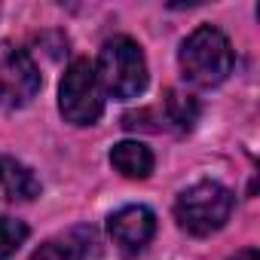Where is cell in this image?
<instances>
[{"instance_id":"obj_1","label":"cell","mask_w":260,"mask_h":260,"mask_svg":"<svg viewBox=\"0 0 260 260\" xmlns=\"http://www.w3.org/2000/svg\"><path fill=\"white\" fill-rule=\"evenodd\" d=\"M181 74L196 89H214L220 86L233 71V46L226 34L214 25H199L178 52Z\"/></svg>"},{"instance_id":"obj_2","label":"cell","mask_w":260,"mask_h":260,"mask_svg":"<svg viewBox=\"0 0 260 260\" xmlns=\"http://www.w3.org/2000/svg\"><path fill=\"white\" fill-rule=\"evenodd\" d=\"M101 92L116 101L138 98L147 89V58L132 37H113L101 46L95 64Z\"/></svg>"},{"instance_id":"obj_3","label":"cell","mask_w":260,"mask_h":260,"mask_svg":"<svg viewBox=\"0 0 260 260\" xmlns=\"http://www.w3.org/2000/svg\"><path fill=\"white\" fill-rule=\"evenodd\" d=\"M233 205H236V196L230 187L217 181H199L178 196L175 217L181 230H187L190 236H211L230 220Z\"/></svg>"},{"instance_id":"obj_4","label":"cell","mask_w":260,"mask_h":260,"mask_svg":"<svg viewBox=\"0 0 260 260\" xmlns=\"http://www.w3.org/2000/svg\"><path fill=\"white\" fill-rule=\"evenodd\" d=\"M58 110L74 125H95L104 113V92L95 74V64L74 58L58 86Z\"/></svg>"},{"instance_id":"obj_5","label":"cell","mask_w":260,"mask_h":260,"mask_svg":"<svg viewBox=\"0 0 260 260\" xmlns=\"http://www.w3.org/2000/svg\"><path fill=\"white\" fill-rule=\"evenodd\" d=\"M37 92H40V71L34 58L16 43H0V107L19 110L31 104Z\"/></svg>"},{"instance_id":"obj_6","label":"cell","mask_w":260,"mask_h":260,"mask_svg":"<svg viewBox=\"0 0 260 260\" xmlns=\"http://www.w3.org/2000/svg\"><path fill=\"white\" fill-rule=\"evenodd\" d=\"M107 230L122 254H138L156 236V214L147 205H125L110 214Z\"/></svg>"},{"instance_id":"obj_7","label":"cell","mask_w":260,"mask_h":260,"mask_svg":"<svg viewBox=\"0 0 260 260\" xmlns=\"http://www.w3.org/2000/svg\"><path fill=\"white\" fill-rule=\"evenodd\" d=\"M0 196L7 202H31L40 196V181L28 166L16 162L13 156H0Z\"/></svg>"},{"instance_id":"obj_8","label":"cell","mask_w":260,"mask_h":260,"mask_svg":"<svg viewBox=\"0 0 260 260\" xmlns=\"http://www.w3.org/2000/svg\"><path fill=\"white\" fill-rule=\"evenodd\" d=\"M110 166L125 178L141 181V178H147L153 172V153L141 141H119L110 150Z\"/></svg>"},{"instance_id":"obj_9","label":"cell","mask_w":260,"mask_h":260,"mask_svg":"<svg viewBox=\"0 0 260 260\" xmlns=\"http://www.w3.org/2000/svg\"><path fill=\"white\" fill-rule=\"evenodd\" d=\"M89 245H92V230H74L68 236H58V239H49L43 242L31 260H86L89 254Z\"/></svg>"},{"instance_id":"obj_10","label":"cell","mask_w":260,"mask_h":260,"mask_svg":"<svg viewBox=\"0 0 260 260\" xmlns=\"http://www.w3.org/2000/svg\"><path fill=\"white\" fill-rule=\"evenodd\" d=\"M162 119L172 122V128H178V132H190L199 119V101L187 92L169 89L162 98Z\"/></svg>"},{"instance_id":"obj_11","label":"cell","mask_w":260,"mask_h":260,"mask_svg":"<svg viewBox=\"0 0 260 260\" xmlns=\"http://www.w3.org/2000/svg\"><path fill=\"white\" fill-rule=\"evenodd\" d=\"M28 239V226L16 217L0 214V260H10Z\"/></svg>"},{"instance_id":"obj_12","label":"cell","mask_w":260,"mask_h":260,"mask_svg":"<svg viewBox=\"0 0 260 260\" xmlns=\"http://www.w3.org/2000/svg\"><path fill=\"white\" fill-rule=\"evenodd\" d=\"M230 260H260V254H257V248H242V251H236V257H230Z\"/></svg>"}]
</instances>
